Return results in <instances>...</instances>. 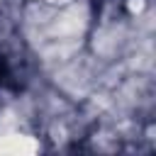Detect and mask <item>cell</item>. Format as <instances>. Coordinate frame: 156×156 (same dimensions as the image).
<instances>
[{"mask_svg":"<svg viewBox=\"0 0 156 156\" xmlns=\"http://www.w3.org/2000/svg\"><path fill=\"white\" fill-rule=\"evenodd\" d=\"M39 149V144L32 136H22V134H10L5 139H0V154H12V156H27L34 154Z\"/></svg>","mask_w":156,"mask_h":156,"instance_id":"obj_1","label":"cell"}]
</instances>
